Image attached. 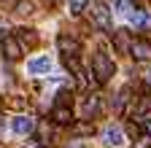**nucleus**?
Listing matches in <instances>:
<instances>
[{
	"label": "nucleus",
	"mask_w": 151,
	"mask_h": 148,
	"mask_svg": "<svg viewBox=\"0 0 151 148\" xmlns=\"http://www.w3.org/2000/svg\"><path fill=\"white\" fill-rule=\"evenodd\" d=\"M127 100H129V89H122L119 97H116V110H122V108L127 105Z\"/></svg>",
	"instance_id": "obj_15"
},
{
	"label": "nucleus",
	"mask_w": 151,
	"mask_h": 148,
	"mask_svg": "<svg viewBox=\"0 0 151 148\" xmlns=\"http://www.w3.org/2000/svg\"><path fill=\"white\" fill-rule=\"evenodd\" d=\"M92 24L100 27V30H111V11L103 0H92Z\"/></svg>",
	"instance_id": "obj_2"
},
{
	"label": "nucleus",
	"mask_w": 151,
	"mask_h": 148,
	"mask_svg": "<svg viewBox=\"0 0 151 148\" xmlns=\"http://www.w3.org/2000/svg\"><path fill=\"white\" fill-rule=\"evenodd\" d=\"M103 137H105V143H108L111 148H119V145H124V132H122L119 127H108Z\"/></svg>",
	"instance_id": "obj_9"
},
{
	"label": "nucleus",
	"mask_w": 151,
	"mask_h": 148,
	"mask_svg": "<svg viewBox=\"0 0 151 148\" xmlns=\"http://www.w3.org/2000/svg\"><path fill=\"white\" fill-rule=\"evenodd\" d=\"M16 11H19V14H32V6H30V3H19Z\"/></svg>",
	"instance_id": "obj_20"
},
{
	"label": "nucleus",
	"mask_w": 151,
	"mask_h": 148,
	"mask_svg": "<svg viewBox=\"0 0 151 148\" xmlns=\"http://www.w3.org/2000/svg\"><path fill=\"white\" fill-rule=\"evenodd\" d=\"M57 49H60L62 57H78L81 54V43L70 35H57Z\"/></svg>",
	"instance_id": "obj_3"
},
{
	"label": "nucleus",
	"mask_w": 151,
	"mask_h": 148,
	"mask_svg": "<svg viewBox=\"0 0 151 148\" xmlns=\"http://www.w3.org/2000/svg\"><path fill=\"white\" fill-rule=\"evenodd\" d=\"M76 132H78V135H92L94 127L92 124H76Z\"/></svg>",
	"instance_id": "obj_18"
},
{
	"label": "nucleus",
	"mask_w": 151,
	"mask_h": 148,
	"mask_svg": "<svg viewBox=\"0 0 151 148\" xmlns=\"http://www.w3.org/2000/svg\"><path fill=\"white\" fill-rule=\"evenodd\" d=\"M127 129H129V135H132V137H138V135H140V129H138V127H135V124H129V127H127Z\"/></svg>",
	"instance_id": "obj_22"
},
{
	"label": "nucleus",
	"mask_w": 151,
	"mask_h": 148,
	"mask_svg": "<svg viewBox=\"0 0 151 148\" xmlns=\"http://www.w3.org/2000/svg\"><path fill=\"white\" fill-rule=\"evenodd\" d=\"M49 70H51V59L49 57H35V59L27 62V73L30 76H43V73H49Z\"/></svg>",
	"instance_id": "obj_7"
},
{
	"label": "nucleus",
	"mask_w": 151,
	"mask_h": 148,
	"mask_svg": "<svg viewBox=\"0 0 151 148\" xmlns=\"http://www.w3.org/2000/svg\"><path fill=\"white\" fill-rule=\"evenodd\" d=\"M113 70H116V67H113V59L108 57L105 51H97L92 57V76H94L97 84H108L111 76H113Z\"/></svg>",
	"instance_id": "obj_1"
},
{
	"label": "nucleus",
	"mask_w": 151,
	"mask_h": 148,
	"mask_svg": "<svg viewBox=\"0 0 151 148\" xmlns=\"http://www.w3.org/2000/svg\"><path fill=\"white\" fill-rule=\"evenodd\" d=\"M70 102H73L70 92H60V94H57V105H70Z\"/></svg>",
	"instance_id": "obj_17"
},
{
	"label": "nucleus",
	"mask_w": 151,
	"mask_h": 148,
	"mask_svg": "<svg viewBox=\"0 0 151 148\" xmlns=\"http://www.w3.org/2000/svg\"><path fill=\"white\" fill-rule=\"evenodd\" d=\"M86 3H89V0H70V14L73 16H81V11L86 8Z\"/></svg>",
	"instance_id": "obj_14"
},
{
	"label": "nucleus",
	"mask_w": 151,
	"mask_h": 148,
	"mask_svg": "<svg viewBox=\"0 0 151 148\" xmlns=\"http://www.w3.org/2000/svg\"><path fill=\"white\" fill-rule=\"evenodd\" d=\"M148 108H151V97H148V94H143V97H140V108H138V113H146Z\"/></svg>",
	"instance_id": "obj_19"
},
{
	"label": "nucleus",
	"mask_w": 151,
	"mask_h": 148,
	"mask_svg": "<svg viewBox=\"0 0 151 148\" xmlns=\"http://www.w3.org/2000/svg\"><path fill=\"white\" fill-rule=\"evenodd\" d=\"M129 54L135 57L138 62H146L151 59V41H143V38H135L129 43Z\"/></svg>",
	"instance_id": "obj_5"
},
{
	"label": "nucleus",
	"mask_w": 151,
	"mask_h": 148,
	"mask_svg": "<svg viewBox=\"0 0 151 148\" xmlns=\"http://www.w3.org/2000/svg\"><path fill=\"white\" fill-rule=\"evenodd\" d=\"M14 38H16L19 43H24V46H35V43H38V35H35L32 30H27V27H24V30H16Z\"/></svg>",
	"instance_id": "obj_11"
},
{
	"label": "nucleus",
	"mask_w": 151,
	"mask_h": 148,
	"mask_svg": "<svg viewBox=\"0 0 151 148\" xmlns=\"http://www.w3.org/2000/svg\"><path fill=\"white\" fill-rule=\"evenodd\" d=\"M143 129H146V135L151 137V113H148V116H143Z\"/></svg>",
	"instance_id": "obj_21"
},
{
	"label": "nucleus",
	"mask_w": 151,
	"mask_h": 148,
	"mask_svg": "<svg viewBox=\"0 0 151 148\" xmlns=\"http://www.w3.org/2000/svg\"><path fill=\"white\" fill-rule=\"evenodd\" d=\"M51 119H54L57 124H73V108H70V105H54Z\"/></svg>",
	"instance_id": "obj_8"
},
{
	"label": "nucleus",
	"mask_w": 151,
	"mask_h": 148,
	"mask_svg": "<svg viewBox=\"0 0 151 148\" xmlns=\"http://www.w3.org/2000/svg\"><path fill=\"white\" fill-rule=\"evenodd\" d=\"M11 129H14L16 135H32L35 132V119H30V116H16L11 121Z\"/></svg>",
	"instance_id": "obj_6"
},
{
	"label": "nucleus",
	"mask_w": 151,
	"mask_h": 148,
	"mask_svg": "<svg viewBox=\"0 0 151 148\" xmlns=\"http://www.w3.org/2000/svg\"><path fill=\"white\" fill-rule=\"evenodd\" d=\"M116 11L119 14H129L132 11V0H119V3H116Z\"/></svg>",
	"instance_id": "obj_16"
},
{
	"label": "nucleus",
	"mask_w": 151,
	"mask_h": 148,
	"mask_svg": "<svg viewBox=\"0 0 151 148\" xmlns=\"http://www.w3.org/2000/svg\"><path fill=\"white\" fill-rule=\"evenodd\" d=\"M51 3H54V6H57V3H60V0H51Z\"/></svg>",
	"instance_id": "obj_23"
},
{
	"label": "nucleus",
	"mask_w": 151,
	"mask_h": 148,
	"mask_svg": "<svg viewBox=\"0 0 151 148\" xmlns=\"http://www.w3.org/2000/svg\"><path fill=\"white\" fill-rule=\"evenodd\" d=\"M97 110H100V97H97V94H89L86 102H84V113H86V116H94Z\"/></svg>",
	"instance_id": "obj_12"
},
{
	"label": "nucleus",
	"mask_w": 151,
	"mask_h": 148,
	"mask_svg": "<svg viewBox=\"0 0 151 148\" xmlns=\"http://www.w3.org/2000/svg\"><path fill=\"white\" fill-rule=\"evenodd\" d=\"M111 35H113V43H116L119 51H127V49H129V43H127V32H124V30H113Z\"/></svg>",
	"instance_id": "obj_13"
},
{
	"label": "nucleus",
	"mask_w": 151,
	"mask_h": 148,
	"mask_svg": "<svg viewBox=\"0 0 151 148\" xmlns=\"http://www.w3.org/2000/svg\"><path fill=\"white\" fill-rule=\"evenodd\" d=\"M127 16H129V24H132V27H148V22H151V19H148V14L140 11V8H132Z\"/></svg>",
	"instance_id": "obj_10"
},
{
	"label": "nucleus",
	"mask_w": 151,
	"mask_h": 148,
	"mask_svg": "<svg viewBox=\"0 0 151 148\" xmlns=\"http://www.w3.org/2000/svg\"><path fill=\"white\" fill-rule=\"evenodd\" d=\"M0 49H3V57L11 59V62L22 57V43H19L14 35H3V38H0Z\"/></svg>",
	"instance_id": "obj_4"
}]
</instances>
